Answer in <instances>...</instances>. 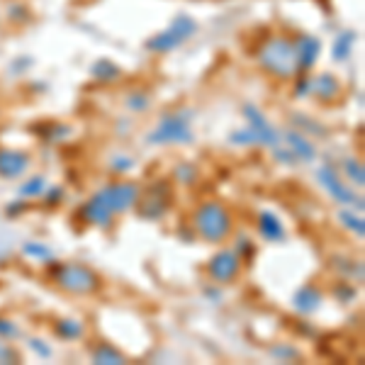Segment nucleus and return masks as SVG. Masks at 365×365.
<instances>
[{
    "label": "nucleus",
    "mask_w": 365,
    "mask_h": 365,
    "mask_svg": "<svg viewBox=\"0 0 365 365\" xmlns=\"http://www.w3.org/2000/svg\"><path fill=\"white\" fill-rule=\"evenodd\" d=\"M292 58H295V51L287 39H273L261 54L263 66H268L270 73H290Z\"/></svg>",
    "instance_id": "nucleus-1"
},
{
    "label": "nucleus",
    "mask_w": 365,
    "mask_h": 365,
    "mask_svg": "<svg viewBox=\"0 0 365 365\" xmlns=\"http://www.w3.org/2000/svg\"><path fill=\"white\" fill-rule=\"evenodd\" d=\"M197 229H202V234L207 239H222L229 232V217L222 210V205H205L197 212Z\"/></svg>",
    "instance_id": "nucleus-2"
},
{
    "label": "nucleus",
    "mask_w": 365,
    "mask_h": 365,
    "mask_svg": "<svg viewBox=\"0 0 365 365\" xmlns=\"http://www.w3.org/2000/svg\"><path fill=\"white\" fill-rule=\"evenodd\" d=\"M195 32V22L192 20H187V17H182V20L175 22V27L173 29H168V32H163V34H158L156 39H151L149 46L151 49H170V46H175V44H180L185 37H190V34Z\"/></svg>",
    "instance_id": "nucleus-3"
}]
</instances>
